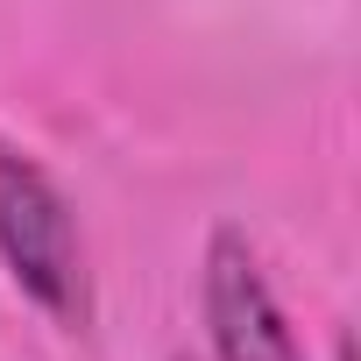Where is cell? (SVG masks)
<instances>
[{
	"label": "cell",
	"mask_w": 361,
	"mask_h": 361,
	"mask_svg": "<svg viewBox=\"0 0 361 361\" xmlns=\"http://www.w3.org/2000/svg\"><path fill=\"white\" fill-rule=\"evenodd\" d=\"M199 305H206L213 361H305L298 333L262 276V255L248 248L241 227H213L206 269H199Z\"/></svg>",
	"instance_id": "7a4b0ae2"
},
{
	"label": "cell",
	"mask_w": 361,
	"mask_h": 361,
	"mask_svg": "<svg viewBox=\"0 0 361 361\" xmlns=\"http://www.w3.org/2000/svg\"><path fill=\"white\" fill-rule=\"evenodd\" d=\"M0 262L22 283V298L43 319H57L64 333H78L92 319V276H85V241H78L71 199L15 142H0Z\"/></svg>",
	"instance_id": "6da1fadb"
}]
</instances>
